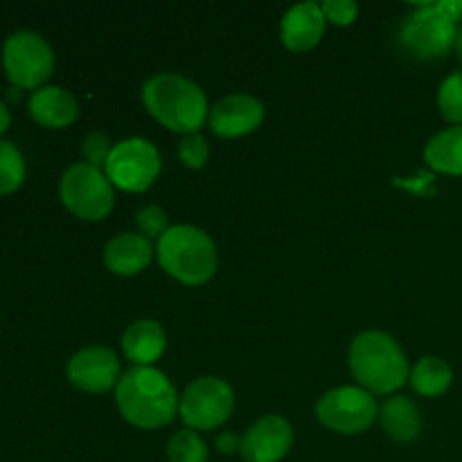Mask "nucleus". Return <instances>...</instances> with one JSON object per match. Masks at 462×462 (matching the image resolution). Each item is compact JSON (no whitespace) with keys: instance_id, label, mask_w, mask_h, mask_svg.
<instances>
[{"instance_id":"f257e3e1","label":"nucleus","mask_w":462,"mask_h":462,"mask_svg":"<svg viewBox=\"0 0 462 462\" xmlns=\"http://www.w3.org/2000/svg\"><path fill=\"white\" fill-rule=\"evenodd\" d=\"M116 404L122 418L138 429L167 427L179 413V393L165 373L134 365L116 386Z\"/></svg>"},{"instance_id":"f03ea898","label":"nucleus","mask_w":462,"mask_h":462,"mask_svg":"<svg viewBox=\"0 0 462 462\" xmlns=\"http://www.w3.org/2000/svg\"><path fill=\"white\" fill-rule=\"evenodd\" d=\"M143 102L153 120L174 134H199L208 122V97L197 81L176 72H161L143 86Z\"/></svg>"},{"instance_id":"7ed1b4c3","label":"nucleus","mask_w":462,"mask_h":462,"mask_svg":"<svg viewBox=\"0 0 462 462\" xmlns=\"http://www.w3.org/2000/svg\"><path fill=\"white\" fill-rule=\"evenodd\" d=\"M350 370L359 386L373 395H395L411 377L400 343L386 332H361L350 346Z\"/></svg>"},{"instance_id":"20e7f679","label":"nucleus","mask_w":462,"mask_h":462,"mask_svg":"<svg viewBox=\"0 0 462 462\" xmlns=\"http://www.w3.org/2000/svg\"><path fill=\"white\" fill-rule=\"evenodd\" d=\"M156 257L167 275L188 287L210 282L219 266V255L210 235L188 224L171 226L158 239Z\"/></svg>"},{"instance_id":"39448f33","label":"nucleus","mask_w":462,"mask_h":462,"mask_svg":"<svg viewBox=\"0 0 462 462\" xmlns=\"http://www.w3.org/2000/svg\"><path fill=\"white\" fill-rule=\"evenodd\" d=\"M59 197L70 215L84 221L106 219L116 206V189L106 171L88 162H75L63 171Z\"/></svg>"},{"instance_id":"423d86ee","label":"nucleus","mask_w":462,"mask_h":462,"mask_svg":"<svg viewBox=\"0 0 462 462\" xmlns=\"http://www.w3.org/2000/svg\"><path fill=\"white\" fill-rule=\"evenodd\" d=\"M458 21L451 18L440 3L422 5L411 14L400 30V41L415 59H442L456 48L458 41Z\"/></svg>"},{"instance_id":"0eeeda50","label":"nucleus","mask_w":462,"mask_h":462,"mask_svg":"<svg viewBox=\"0 0 462 462\" xmlns=\"http://www.w3.org/2000/svg\"><path fill=\"white\" fill-rule=\"evenodd\" d=\"M3 68L16 88H43L54 72L52 48L36 32H16L3 45Z\"/></svg>"},{"instance_id":"6e6552de","label":"nucleus","mask_w":462,"mask_h":462,"mask_svg":"<svg viewBox=\"0 0 462 462\" xmlns=\"http://www.w3.org/2000/svg\"><path fill=\"white\" fill-rule=\"evenodd\" d=\"M316 418L329 431L343 436L365 433L379 418L377 400L361 386H341L325 393L316 404Z\"/></svg>"},{"instance_id":"1a4fd4ad","label":"nucleus","mask_w":462,"mask_h":462,"mask_svg":"<svg viewBox=\"0 0 462 462\" xmlns=\"http://www.w3.org/2000/svg\"><path fill=\"white\" fill-rule=\"evenodd\" d=\"M104 171L113 188L134 194L144 192L161 174V153H158L156 144L144 138L122 140L113 147Z\"/></svg>"},{"instance_id":"9d476101","label":"nucleus","mask_w":462,"mask_h":462,"mask_svg":"<svg viewBox=\"0 0 462 462\" xmlns=\"http://www.w3.org/2000/svg\"><path fill=\"white\" fill-rule=\"evenodd\" d=\"M235 393L224 379L201 377L189 383L180 395V420L192 431H212L233 415Z\"/></svg>"},{"instance_id":"9b49d317","label":"nucleus","mask_w":462,"mask_h":462,"mask_svg":"<svg viewBox=\"0 0 462 462\" xmlns=\"http://www.w3.org/2000/svg\"><path fill=\"white\" fill-rule=\"evenodd\" d=\"M120 359L104 346L84 347L68 361V382L81 393H106L120 383Z\"/></svg>"},{"instance_id":"f8f14e48","label":"nucleus","mask_w":462,"mask_h":462,"mask_svg":"<svg viewBox=\"0 0 462 462\" xmlns=\"http://www.w3.org/2000/svg\"><path fill=\"white\" fill-rule=\"evenodd\" d=\"M262 122H264V104L244 93L226 95L208 113V126L219 138H242L260 129Z\"/></svg>"},{"instance_id":"ddd939ff","label":"nucleus","mask_w":462,"mask_h":462,"mask_svg":"<svg viewBox=\"0 0 462 462\" xmlns=\"http://www.w3.org/2000/svg\"><path fill=\"white\" fill-rule=\"evenodd\" d=\"M293 429L280 415H264L242 436V458L246 462H280L291 451Z\"/></svg>"},{"instance_id":"4468645a","label":"nucleus","mask_w":462,"mask_h":462,"mask_svg":"<svg viewBox=\"0 0 462 462\" xmlns=\"http://www.w3.org/2000/svg\"><path fill=\"white\" fill-rule=\"evenodd\" d=\"M323 7L319 3H300L284 14L280 23V39L282 45L291 52H307L316 48L325 34Z\"/></svg>"},{"instance_id":"2eb2a0df","label":"nucleus","mask_w":462,"mask_h":462,"mask_svg":"<svg viewBox=\"0 0 462 462\" xmlns=\"http://www.w3.org/2000/svg\"><path fill=\"white\" fill-rule=\"evenodd\" d=\"M153 246L140 233H120L104 246V264L111 273L131 278L152 264Z\"/></svg>"},{"instance_id":"dca6fc26","label":"nucleus","mask_w":462,"mask_h":462,"mask_svg":"<svg viewBox=\"0 0 462 462\" xmlns=\"http://www.w3.org/2000/svg\"><path fill=\"white\" fill-rule=\"evenodd\" d=\"M30 116L45 129H66L79 117V104L61 86H43L30 97Z\"/></svg>"},{"instance_id":"f3484780","label":"nucleus","mask_w":462,"mask_h":462,"mask_svg":"<svg viewBox=\"0 0 462 462\" xmlns=\"http://www.w3.org/2000/svg\"><path fill=\"white\" fill-rule=\"evenodd\" d=\"M167 337L158 320H135L122 334V350L125 356L138 368H149L165 355Z\"/></svg>"},{"instance_id":"a211bd4d","label":"nucleus","mask_w":462,"mask_h":462,"mask_svg":"<svg viewBox=\"0 0 462 462\" xmlns=\"http://www.w3.org/2000/svg\"><path fill=\"white\" fill-rule=\"evenodd\" d=\"M379 422L388 438L395 442H413L422 431V415L418 404L406 395L388 397L386 404L379 409Z\"/></svg>"},{"instance_id":"6ab92c4d","label":"nucleus","mask_w":462,"mask_h":462,"mask_svg":"<svg viewBox=\"0 0 462 462\" xmlns=\"http://www.w3.org/2000/svg\"><path fill=\"white\" fill-rule=\"evenodd\" d=\"M424 161L433 171L462 176V126H449L433 135L424 147Z\"/></svg>"},{"instance_id":"aec40b11","label":"nucleus","mask_w":462,"mask_h":462,"mask_svg":"<svg viewBox=\"0 0 462 462\" xmlns=\"http://www.w3.org/2000/svg\"><path fill=\"white\" fill-rule=\"evenodd\" d=\"M454 382V370L440 356H424L411 370L409 383L418 395L422 397H440L445 395Z\"/></svg>"},{"instance_id":"412c9836","label":"nucleus","mask_w":462,"mask_h":462,"mask_svg":"<svg viewBox=\"0 0 462 462\" xmlns=\"http://www.w3.org/2000/svg\"><path fill=\"white\" fill-rule=\"evenodd\" d=\"M25 180V158L7 140H0V194H12Z\"/></svg>"},{"instance_id":"4be33fe9","label":"nucleus","mask_w":462,"mask_h":462,"mask_svg":"<svg viewBox=\"0 0 462 462\" xmlns=\"http://www.w3.org/2000/svg\"><path fill=\"white\" fill-rule=\"evenodd\" d=\"M167 460L170 462H208V447L197 431L183 429L174 433L167 442Z\"/></svg>"},{"instance_id":"5701e85b","label":"nucleus","mask_w":462,"mask_h":462,"mask_svg":"<svg viewBox=\"0 0 462 462\" xmlns=\"http://www.w3.org/2000/svg\"><path fill=\"white\" fill-rule=\"evenodd\" d=\"M438 108L454 126H462V70L447 77L438 88Z\"/></svg>"},{"instance_id":"b1692460","label":"nucleus","mask_w":462,"mask_h":462,"mask_svg":"<svg viewBox=\"0 0 462 462\" xmlns=\"http://www.w3.org/2000/svg\"><path fill=\"white\" fill-rule=\"evenodd\" d=\"M179 158L189 170H201L210 158V147H208L206 138L199 134L183 135V140L179 143Z\"/></svg>"},{"instance_id":"393cba45","label":"nucleus","mask_w":462,"mask_h":462,"mask_svg":"<svg viewBox=\"0 0 462 462\" xmlns=\"http://www.w3.org/2000/svg\"><path fill=\"white\" fill-rule=\"evenodd\" d=\"M135 226H138V233L143 235L144 239H161L162 235L170 230V224H167V215L162 208L158 206H147L143 210H138L135 215Z\"/></svg>"},{"instance_id":"a878e982","label":"nucleus","mask_w":462,"mask_h":462,"mask_svg":"<svg viewBox=\"0 0 462 462\" xmlns=\"http://www.w3.org/2000/svg\"><path fill=\"white\" fill-rule=\"evenodd\" d=\"M113 147H116V144H113L111 138H108L106 134H102V131L88 134L84 138V143H81V152H84L86 162L93 167H99V170L106 167Z\"/></svg>"},{"instance_id":"bb28decb","label":"nucleus","mask_w":462,"mask_h":462,"mask_svg":"<svg viewBox=\"0 0 462 462\" xmlns=\"http://www.w3.org/2000/svg\"><path fill=\"white\" fill-rule=\"evenodd\" d=\"M320 7H323L325 18H328L329 23L341 27L352 25L356 14H359V5L352 3V0H328V3H323Z\"/></svg>"},{"instance_id":"cd10ccee","label":"nucleus","mask_w":462,"mask_h":462,"mask_svg":"<svg viewBox=\"0 0 462 462\" xmlns=\"http://www.w3.org/2000/svg\"><path fill=\"white\" fill-rule=\"evenodd\" d=\"M215 445H217V451H219V454H224V456L237 454V451H242V438L235 436L233 431H226L217 438Z\"/></svg>"},{"instance_id":"c85d7f7f","label":"nucleus","mask_w":462,"mask_h":462,"mask_svg":"<svg viewBox=\"0 0 462 462\" xmlns=\"http://www.w3.org/2000/svg\"><path fill=\"white\" fill-rule=\"evenodd\" d=\"M9 122H12V116H9L7 106H5V104L0 102V135H3L5 131L9 129Z\"/></svg>"},{"instance_id":"c756f323","label":"nucleus","mask_w":462,"mask_h":462,"mask_svg":"<svg viewBox=\"0 0 462 462\" xmlns=\"http://www.w3.org/2000/svg\"><path fill=\"white\" fill-rule=\"evenodd\" d=\"M456 54H458V59H460V63H462V25H460V30H458V41H456Z\"/></svg>"}]
</instances>
